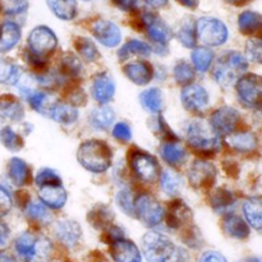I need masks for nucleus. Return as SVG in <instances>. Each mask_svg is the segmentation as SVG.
<instances>
[{
	"label": "nucleus",
	"instance_id": "obj_59",
	"mask_svg": "<svg viewBox=\"0 0 262 262\" xmlns=\"http://www.w3.org/2000/svg\"><path fill=\"white\" fill-rule=\"evenodd\" d=\"M245 262H262V257H260V256H252V257H248Z\"/></svg>",
	"mask_w": 262,
	"mask_h": 262
},
{
	"label": "nucleus",
	"instance_id": "obj_57",
	"mask_svg": "<svg viewBox=\"0 0 262 262\" xmlns=\"http://www.w3.org/2000/svg\"><path fill=\"white\" fill-rule=\"evenodd\" d=\"M143 2L152 8H163L168 4V0H143Z\"/></svg>",
	"mask_w": 262,
	"mask_h": 262
},
{
	"label": "nucleus",
	"instance_id": "obj_27",
	"mask_svg": "<svg viewBox=\"0 0 262 262\" xmlns=\"http://www.w3.org/2000/svg\"><path fill=\"white\" fill-rule=\"evenodd\" d=\"M8 174H9L10 181L17 187H22L30 183V168L22 159H10L9 164H8Z\"/></svg>",
	"mask_w": 262,
	"mask_h": 262
},
{
	"label": "nucleus",
	"instance_id": "obj_19",
	"mask_svg": "<svg viewBox=\"0 0 262 262\" xmlns=\"http://www.w3.org/2000/svg\"><path fill=\"white\" fill-rule=\"evenodd\" d=\"M191 209L181 200H177L170 205V210L168 214V225L173 229H182L183 227H188L192 222Z\"/></svg>",
	"mask_w": 262,
	"mask_h": 262
},
{
	"label": "nucleus",
	"instance_id": "obj_30",
	"mask_svg": "<svg viewBox=\"0 0 262 262\" xmlns=\"http://www.w3.org/2000/svg\"><path fill=\"white\" fill-rule=\"evenodd\" d=\"M228 143L239 152H251L257 148V137L251 132H242L237 135H230Z\"/></svg>",
	"mask_w": 262,
	"mask_h": 262
},
{
	"label": "nucleus",
	"instance_id": "obj_18",
	"mask_svg": "<svg viewBox=\"0 0 262 262\" xmlns=\"http://www.w3.org/2000/svg\"><path fill=\"white\" fill-rule=\"evenodd\" d=\"M115 95V82L107 73L97 74L92 82V96L100 104H106Z\"/></svg>",
	"mask_w": 262,
	"mask_h": 262
},
{
	"label": "nucleus",
	"instance_id": "obj_14",
	"mask_svg": "<svg viewBox=\"0 0 262 262\" xmlns=\"http://www.w3.org/2000/svg\"><path fill=\"white\" fill-rule=\"evenodd\" d=\"M181 100L187 110L199 113L206 109L207 105H209V94L202 86L188 84L182 90Z\"/></svg>",
	"mask_w": 262,
	"mask_h": 262
},
{
	"label": "nucleus",
	"instance_id": "obj_39",
	"mask_svg": "<svg viewBox=\"0 0 262 262\" xmlns=\"http://www.w3.org/2000/svg\"><path fill=\"white\" fill-rule=\"evenodd\" d=\"M0 142L3 143L5 148L13 151V152H17V151L22 150L23 147L22 137L9 127H5L0 130Z\"/></svg>",
	"mask_w": 262,
	"mask_h": 262
},
{
	"label": "nucleus",
	"instance_id": "obj_20",
	"mask_svg": "<svg viewBox=\"0 0 262 262\" xmlns=\"http://www.w3.org/2000/svg\"><path fill=\"white\" fill-rule=\"evenodd\" d=\"M46 117H50L55 122L60 124L69 125L78 119V112L73 105L64 104V102H55L53 101L49 105L46 110Z\"/></svg>",
	"mask_w": 262,
	"mask_h": 262
},
{
	"label": "nucleus",
	"instance_id": "obj_16",
	"mask_svg": "<svg viewBox=\"0 0 262 262\" xmlns=\"http://www.w3.org/2000/svg\"><path fill=\"white\" fill-rule=\"evenodd\" d=\"M54 235L67 248H74L82 237L81 225L74 220H60L54 227Z\"/></svg>",
	"mask_w": 262,
	"mask_h": 262
},
{
	"label": "nucleus",
	"instance_id": "obj_51",
	"mask_svg": "<svg viewBox=\"0 0 262 262\" xmlns=\"http://www.w3.org/2000/svg\"><path fill=\"white\" fill-rule=\"evenodd\" d=\"M12 209V199L7 189L0 187V217L5 216Z\"/></svg>",
	"mask_w": 262,
	"mask_h": 262
},
{
	"label": "nucleus",
	"instance_id": "obj_21",
	"mask_svg": "<svg viewBox=\"0 0 262 262\" xmlns=\"http://www.w3.org/2000/svg\"><path fill=\"white\" fill-rule=\"evenodd\" d=\"M38 197L45 206L50 209H61L66 205L68 194L60 186H46L38 188Z\"/></svg>",
	"mask_w": 262,
	"mask_h": 262
},
{
	"label": "nucleus",
	"instance_id": "obj_8",
	"mask_svg": "<svg viewBox=\"0 0 262 262\" xmlns=\"http://www.w3.org/2000/svg\"><path fill=\"white\" fill-rule=\"evenodd\" d=\"M28 46H30V53L43 59L55 50L58 46V38L53 30L46 26H38L31 31L28 36Z\"/></svg>",
	"mask_w": 262,
	"mask_h": 262
},
{
	"label": "nucleus",
	"instance_id": "obj_6",
	"mask_svg": "<svg viewBox=\"0 0 262 262\" xmlns=\"http://www.w3.org/2000/svg\"><path fill=\"white\" fill-rule=\"evenodd\" d=\"M196 40L206 46H220L228 40L227 26L217 18L204 17L200 18L196 23Z\"/></svg>",
	"mask_w": 262,
	"mask_h": 262
},
{
	"label": "nucleus",
	"instance_id": "obj_56",
	"mask_svg": "<svg viewBox=\"0 0 262 262\" xmlns=\"http://www.w3.org/2000/svg\"><path fill=\"white\" fill-rule=\"evenodd\" d=\"M177 2L186 8H189V9H196L200 4V0H177Z\"/></svg>",
	"mask_w": 262,
	"mask_h": 262
},
{
	"label": "nucleus",
	"instance_id": "obj_43",
	"mask_svg": "<svg viewBox=\"0 0 262 262\" xmlns=\"http://www.w3.org/2000/svg\"><path fill=\"white\" fill-rule=\"evenodd\" d=\"M174 78L179 84L188 86L192 83L194 78V72L192 67L186 61H179L174 68Z\"/></svg>",
	"mask_w": 262,
	"mask_h": 262
},
{
	"label": "nucleus",
	"instance_id": "obj_50",
	"mask_svg": "<svg viewBox=\"0 0 262 262\" xmlns=\"http://www.w3.org/2000/svg\"><path fill=\"white\" fill-rule=\"evenodd\" d=\"M113 136L117 140L127 142V141H130V138H132V130H130L129 125L125 124V123H118L114 127V129H113Z\"/></svg>",
	"mask_w": 262,
	"mask_h": 262
},
{
	"label": "nucleus",
	"instance_id": "obj_36",
	"mask_svg": "<svg viewBox=\"0 0 262 262\" xmlns=\"http://www.w3.org/2000/svg\"><path fill=\"white\" fill-rule=\"evenodd\" d=\"M161 156L169 165H179L183 164L187 158V152L183 147L176 145L173 142H169L161 147Z\"/></svg>",
	"mask_w": 262,
	"mask_h": 262
},
{
	"label": "nucleus",
	"instance_id": "obj_12",
	"mask_svg": "<svg viewBox=\"0 0 262 262\" xmlns=\"http://www.w3.org/2000/svg\"><path fill=\"white\" fill-rule=\"evenodd\" d=\"M188 179L194 188H210L216 181V169L209 161L196 160L189 168Z\"/></svg>",
	"mask_w": 262,
	"mask_h": 262
},
{
	"label": "nucleus",
	"instance_id": "obj_41",
	"mask_svg": "<svg viewBox=\"0 0 262 262\" xmlns=\"http://www.w3.org/2000/svg\"><path fill=\"white\" fill-rule=\"evenodd\" d=\"M76 48L78 53L87 61H95L99 59L100 54L96 45L87 37H78L76 40Z\"/></svg>",
	"mask_w": 262,
	"mask_h": 262
},
{
	"label": "nucleus",
	"instance_id": "obj_25",
	"mask_svg": "<svg viewBox=\"0 0 262 262\" xmlns=\"http://www.w3.org/2000/svg\"><path fill=\"white\" fill-rule=\"evenodd\" d=\"M224 232L234 239H247L250 237V227L242 217L237 215H228L223 222Z\"/></svg>",
	"mask_w": 262,
	"mask_h": 262
},
{
	"label": "nucleus",
	"instance_id": "obj_7",
	"mask_svg": "<svg viewBox=\"0 0 262 262\" xmlns=\"http://www.w3.org/2000/svg\"><path fill=\"white\" fill-rule=\"evenodd\" d=\"M235 89L243 104L251 107H262V76L243 74L237 81Z\"/></svg>",
	"mask_w": 262,
	"mask_h": 262
},
{
	"label": "nucleus",
	"instance_id": "obj_11",
	"mask_svg": "<svg viewBox=\"0 0 262 262\" xmlns=\"http://www.w3.org/2000/svg\"><path fill=\"white\" fill-rule=\"evenodd\" d=\"M241 122V114L238 110L230 106L219 107L212 113L210 118V127L216 135L230 136Z\"/></svg>",
	"mask_w": 262,
	"mask_h": 262
},
{
	"label": "nucleus",
	"instance_id": "obj_29",
	"mask_svg": "<svg viewBox=\"0 0 262 262\" xmlns=\"http://www.w3.org/2000/svg\"><path fill=\"white\" fill-rule=\"evenodd\" d=\"M51 12L63 20H72L77 15L76 0H46Z\"/></svg>",
	"mask_w": 262,
	"mask_h": 262
},
{
	"label": "nucleus",
	"instance_id": "obj_5",
	"mask_svg": "<svg viewBox=\"0 0 262 262\" xmlns=\"http://www.w3.org/2000/svg\"><path fill=\"white\" fill-rule=\"evenodd\" d=\"M187 140L194 150L206 155H212L220 148V140L216 133L202 120H194L188 125Z\"/></svg>",
	"mask_w": 262,
	"mask_h": 262
},
{
	"label": "nucleus",
	"instance_id": "obj_4",
	"mask_svg": "<svg viewBox=\"0 0 262 262\" xmlns=\"http://www.w3.org/2000/svg\"><path fill=\"white\" fill-rule=\"evenodd\" d=\"M143 253L147 262H173L178 247L166 235L148 232L142 239Z\"/></svg>",
	"mask_w": 262,
	"mask_h": 262
},
{
	"label": "nucleus",
	"instance_id": "obj_58",
	"mask_svg": "<svg viewBox=\"0 0 262 262\" xmlns=\"http://www.w3.org/2000/svg\"><path fill=\"white\" fill-rule=\"evenodd\" d=\"M0 262H18V261L15 260L14 256L10 255L9 252L0 251Z\"/></svg>",
	"mask_w": 262,
	"mask_h": 262
},
{
	"label": "nucleus",
	"instance_id": "obj_60",
	"mask_svg": "<svg viewBox=\"0 0 262 262\" xmlns=\"http://www.w3.org/2000/svg\"><path fill=\"white\" fill-rule=\"evenodd\" d=\"M228 3H230V4H235V5H241V4H245L246 2H248V0H227Z\"/></svg>",
	"mask_w": 262,
	"mask_h": 262
},
{
	"label": "nucleus",
	"instance_id": "obj_1",
	"mask_svg": "<svg viewBox=\"0 0 262 262\" xmlns=\"http://www.w3.org/2000/svg\"><path fill=\"white\" fill-rule=\"evenodd\" d=\"M15 251L23 262H50L54 248L45 235L25 232L15 239Z\"/></svg>",
	"mask_w": 262,
	"mask_h": 262
},
{
	"label": "nucleus",
	"instance_id": "obj_34",
	"mask_svg": "<svg viewBox=\"0 0 262 262\" xmlns=\"http://www.w3.org/2000/svg\"><path fill=\"white\" fill-rule=\"evenodd\" d=\"M182 184H183V181H182L181 176L178 173L173 170H165L160 176V186L161 189L165 192L169 196H176V194L179 193L182 188Z\"/></svg>",
	"mask_w": 262,
	"mask_h": 262
},
{
	"label": "nucleus",
	"instance_id": "obj_40",
	"mask_svg": "<svg viewBox=\"0 0 262 262\" xmlns=\"http://www.w3.org/2000/svg\"><path fill=\"white\" fill-rule=\"evenodd\" d=\"M212 59H214V53L206 48L196 49L192 53V61L194 68L199 72H206L211 67Z\"/></svg>",
	"mask_w": 262,
	"mask_h": 262
},
{
	"label": "nucleus",
	"instance_id": "obj_10",
	"mask_svg": "<svg viewBox=\"0 0 262 262\" xmlns=\"http://www.w3.org/2000/svg\"><path fill=\"white\" fill-rule=\"evenodd\" d=\"M130 168L142 181L155 182L161 176L160 165L152 155L143 151H133L129 155Z\"/></svg>",
	"mask_w": 262,
	"mask_h": 262
},
{
	"label": "nucleus",
	"instance_id": "obj_38",
	"mask_svg": "<svg viewBox=\"0 0 262 262\" xmlns=\"http://www.w3.org/2000/svg\"><path fill=\"white\" fill-rule=\"evenodd\" d=\"M22 71L18 67L8 63L5 59L0 58V82L9 84H18L22 79Z\"/></svg>",
	"mask_w": 262,
	"mask_h": 262
},
{
	"label": "nucleus",
	"instance_id": "obj_23",
	"mask_svg": "<svg viewBox=\"0 0 262 262\" xmlns=\"http://www.w3.org/2000/svg\"><path fill=\"white\" fill-rule=\"evenodd\" d=\"M87 222L95 228V229H107L112 227L114 222V214L112 209L104 204H99L90 210L87 215Z\"/></svg>",
	"mask_w": 262,
	"mask_h": 262
},
{
	"label": "nucleus",
	"instance_id": "obj_48",
	"mask_svg": "<svg viewBox=\"0 0 262 262\" xmlns=\"http://www.w3.org/2000/svg\"><path fill=\"white\" fill-rule=\"evenodd\" d=\"M26 214L30 216L31 219L38 220V222H48L50 219V214H49L48 209L43 205L38 204V202H30L26 206Z\"/></svg>",
	"mask_w": 262,
	"mask_h": 262
},
{
	"label": "nucleus",
	"instance_id": "obj_9",
	"mask_svg": "<svg viewBox=\"0 0 262 262\" xmlns=\"http://www.w3.org/2000/svg\"><path fill=\"white\" fill-rule=\"evenodd\" d=\"M136 216L147 227H155L163 220L164 207L155 197L150 194H142L135 201Z\"/></svg>",
	"mask_w": 262,
	"mask_h": 262
},
{
	"label": "nucleus",
	"instance_id": "obj_45",
	"mask_svg": "<svg viewBox=\"0 0 262 262\" xmlns=\"http://www.w3.org/2000/svg\"><path fill=\"white\" fill-rule=\"evenodd\" d=\"M117 204L123 212H125L129 216L136 217L135 201L132 199V193L128 189H122L117 194Z\"/></svg>",
	"mask_w": 262,
	"mask_h": 262
},
{
	"label": "nucleus",
	"instance_id": "obj_24",
	"mask_svg": "<svg viewBox=\"0 0 262 262\" xmlns=\"http://www.w3.org/2000/svg\"><path fill=\"white\" fill-rule=\"evenodd\" d=\"M243 214L248 224L262 232V197H250L243 204Z\"/></svg>",
	"mask_w": 262,
	"mask_h": 262
},
{
	"label": "nucleus",
	"instance_id": "obj_35",
	"mask_svg": "<svg viewBox=\"0 0 262 262\" xmlns=\"http://www.w3.org/2000/svg\"><path fill=\"white\" fill-rule=\"evenodd\" d=\"M234 205V196L227 188H219L211 194V206L215 211L225 212Z\"/></svg>",
	"mask_w": 262,
	"mask_h": 262
},
{
	"label": "nucleus",
	"instance_id": "obj_42",
	"mask_svg": "<svg viewBox=\"0 0 262 262\" xmlns=\"http://www.w3.org/2000/svg\"><path fill=\"white\" fill-rule=\"evenodd\" d=\"M82 67L81 63H79L78 59L76 58L72 54H67L63 59H61V66H60V72L61 76L71 77V78H74V77H78L81 74Z\"/></svg>",
	"mask_w": 262,
	"mask_h": 262
},
{
	"label": "nucleus",
	"instance_id": "obj_22",
	"mask_svg": "<svg viewBox=\"0 0 262 262\" xmlns=\"http://www.w3.org/2000/svg\"><path fill=\"white\" fill-rule=\"evenodd\" d=\"M123 71H124L127 78L137 86H145V84L150 83L151 79H152V68L143 61H135V63L127 64Z\"/></svg>",
	"mask_w": 262,
	"mask_h": 262
},
{
	"label": "nucleus",
	"instance_id": "obj_15",
	"mask_svg": "<svg viewBox=\"0 0 262 262\" xmlns=\"http://www.w3.org/2000/svg\"><path fill=\"white\" fill-rule=\"evenodd\" d=\"M142 25L148 37L159 45H166L171 38V31L165 22L152 13H145L142 15Z\"/></svg>",
	"mask_w": 262,
	"mask_h": 262
},
{
	"label": "nucleus",
	"instance_id": "obj_26",
	"mask_svg": "<svg viewBox=\"0 0 262 262\" xmlns=\"http://www.w3.org/2000/svg\"><path fill=\"white\" fill-rule=\"evenodd\" d=\"M20 40V28L14 22H5L0 27V53L10 51Z\"/></svg>",
	"mask_w": 262,
	"mask_h": 262
},
{
	"label": "nucleus",
	"instance_id": "obj_47",
	"mask_svg": "<svg viewBox=\"0 0 262 262\" xmlns=\"http://www.w3.org/2000/svg\"><path fill=\"white\" fill-rule=\"evenodd\" d=\"M28 8V0H0V10L4 14H19Z\"/></svg>",
	"mask_w": 262,
	"mask_h": 262
},
{
	"label": "nucleus",
	"instance_id": "obj_28",
	"mask_svg": "<svg viewBox=\"0 0 262 262\" xmlns=\"http://www.w3.org/2000/svg\"><path fill=\"white\" fill-rule=\"evenodd\" d=\"M25 115L20 102L13 96H4L0 99V117L12 122H19Z\"/></svg>",
	"mask_w": 262,
	"mask_h": 262
},
{
	"label": "nucleus",
	"instance_id": "obj_2",
	"mask_svg": "<svg viewBox=\"0 0 262 262\" xmlns=\"http://www.w3.org/2000/svg\"><path fill=\"white\" fill-rule=\"evenodd\" d=\"M77 160L86 170L104 173L112 166L113 152L104 141L90 140L78 147Z\"/></svg>",
	"mask_w": 262,
	"mask_h": 262
},
{
	"label": "nucleus",
	"instance_id": "obj_31",
	"mask_svg": "<svg viewBox=\"0 0 262 262\" xmlns=\"http://www.w3.org/2000/svg\"><path fill=\"white\" fill-rule=\"evenodd\" d=\"M238 26L241 32L245 35H253L262 30V15L256 12H243L238 18Z\"/></svg>",
	"mask_w": 262,
	"mask_h": 262
},
{
	"label": "nucleus",
	"instance_id": "obj_32",
	"mask_svg": "<svg viewBox=\"0 0 262 262\" xmlns=\"http://www.w3.org/2000/svg\"><path fill=\"white\" fill-rule=\"evenodd\" d=\"M142 106L150 113H160L163 109V94L159 89H148L143 91L140 96Z\"/></svg>",
	"mask_w": 262,
	"mask_h": 262
},
{
	"label": "nucleus",
	"instance_id": "obj_61",
	"mask_svg": "<svg viewBox=\"0 0 262 262\" xmlns=\"http://www.w3.org/2000/svg\"><path fill=\"white\" fill-rule=\"evenodd\" d=\"M86 2H89V0H86Z\"/></svg>",
	"mask_w": 262,
	"mask_h": 262
},
{
	"label": "nucleus",
	"instance_id": "obj_3",
	"mask_svg": "<svg viewBox=\"0 0 262 262\" xmlns=\"http://www.w3.org/2000/svg\"><path fill=\"white\" fill-rule=\"evenodd\" d=\"M248 69V61L237 51L225 53L214 68V78L222 86H232Z\"/></svg>",
	"mask_w": 262,
	"mask_h": 262
},
{
	"label": "nucleus",
	"instance_id": "obj_44",
	"mask_svg": "<svg viewBox=\"0 0 262 262\" xmlns=\"http://www.w3.org/2000/svg\"><path fill=\"white\" fill-rule=\"evenodd\" d=\"M36 184L37 187H46V186H60L61 179L59 174L53 169H41L36 176Z\"/></svg>",
	"mask_w": 262,
	"mask_h": 262
},
{
	"label": "nucleus",
	"instance_id": "obj_55",
	"mask_svg": "<svg viewBox=\"0 0 262 262\" xmlns=\"http://www.w3.org/2000/svg\"><path fill=\"white\" fill-rule=\"evenodd\" d=\"M8 238H9V229L7 228V225L0 223V246H5Z\"/></svg>",
	"mask_w": 262,
	"mask_h": 262
},
{
	"label": "nucleus",
	"instance_id": "obj_49",
	"mask_svg": "<svg viewBox=\"0 0 262 262\" xmlns=\"http://www.w3.org/2000/svg\"><path fill=\"white\" fill-rule=\"evenodd\" d=\"M246 51L251 60L262 64V38H252L248 41Z\"/></svg>",
	"mask_w": 262,
	"mask_h": 262
},
{
	"label": "nucleus",
	"instance_id": "obj_33",
	"mask_svg": "<svg viewBox=\"0 0 262 262\" xmlns=\"http://www.w3.org/2000/svg\"><path fill=\"white\" fill-rule=\"evenodd\" d=\"M115 119L114 110L110 106H101L97 107L92 112L91 114V124L96 129H107L113 124Z\"/></svg>",
	"mask_w": 262,
	"mask_h": 262
},
{
	"label": "nucleus",
	"instance_id": "obj_37",
	"mask_svg": "<svg viewBox=\"0 0 262 262\" xmlns=\"http://www.w3.org/2000/svg\"><path fill=\"white\" fill-rule=\"evenodd\" d=\"M151 54V48L147 45V43L142 42V41L138 40H130L123 46L122 49L118 53V56H119L120 60H125L129 56L132 55H143L147 56Z\"/></svg>",
	"mask_w": 262,
	"mask_h": 262
},
{
	"label": "nucleus",
	"instance_id": "obj_17",
	"mask_svg": "<svg viewBox=\"0 0 262 262\" xmlns=\"http://www.w3.org/2000/svg\"><path fill=\"white\" fill-rule=\"evenodd\" d=\"M110 256L114 262H142L137 246L124 237L110 243Z\"/></svg>",
	"mask_w": 262,
	"mask_h": 262
},
{
	"label": "nucleus",
	"instance_id": "obj_52",
	"mask_svg": "<svg viewBox=\"0 0 262 262\" xmlns=\"http://www.w3.org/2000/svg\"><path fill=\"white\" fill-rule=\"evenodd\" d=\"M156 125H158L159 133H160L161 137H163L164 140L169 141V142H173V141H178V137H177V136L174 135L173 130H171L170 128L168 127V124H166V123L164 122L163 118H159L158 123H156Z\"/></svg>",
	"mask_w": 262,
	"mask_h": 262
},
{
	"label": "nucleus",
	"instance_id": "obj_53",
	"mask_svg": "<svg viewBox=\"0 0 262 262\" xmlns=\"http://www.w3.org/2000/svg\"><path fill=\"white\" fill-rule=\"evenodd\" d=\"M112 3L118 9L124 12H133L138 7V0H112Z\"/></svg>",
	"mask_w": 262,
	"mask_h": 262
},
{
	"label": "nucleus",
	"instance_id": "obj_13",
	"mask_svg": "<svg viewBox=\"0 0 262 262\" xmlns=\"http://www.w3.org/2000/svg\"><path fill=\"white\" fill-rule=\"evenodd\" d=\"M92 33L101 45L115 48L122 41V32L115 23L106 19H99L92 25Z\"/></svg>",
	"mask_w": 262,
	"mask_h": 262
},
{
	"label": "nucleus",
	"instance_id": "obj_46",
	"mask_svg": "<svg viewBox=\"0 0 262 262\" xmlns=\"http://www.w3.org/2000/svg\"><path fill=\"white\" fill-rule=\"evenodd\" d=\"M177 37H178L179 42L183 43L186 48H193L196 45V31L189 22L183 23L177 32Z\"/></svg>",
	"mask_w": 262,
	"mask_h": 262
},
{
	"label": "nucleus",
	"instance_id": "obj_54",
	"mask_svg": "<svg viewBox=\"0 0 262 262\" xmlns=\"http://www.w3.org/2000/svg\"><path fill=\"white\" fill-rule=\"evenodd\" d=\"M199 262H228L224 255H222L220 252L216 251H209V252H205L204 255L200 257Z\"/></svg>",
	"mask_w": 262,
	"mask_h": 262
}]
</instances>
